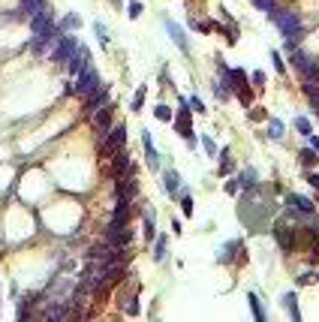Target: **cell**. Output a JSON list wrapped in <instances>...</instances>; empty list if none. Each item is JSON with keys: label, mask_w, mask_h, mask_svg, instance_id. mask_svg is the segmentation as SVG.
I'll list each match as a JSON object with an SVG mask.
<instances>
[{"label": "cell", "mask_w": 319, "mask_h": 322, "mask_svg": "<svg viewBox=\"0 0 319 322\" xmlns=\"http://www.w3.org/2000/svg\"><path fill=\"white\" fill-rule=\"evenodd\" d=\"M268 18L280 27V33L286 37V48H295V43L301 40V15L289 12V9H271Z\"/></svg>", "instance_id": "1"}, {"label": "cell", "mask_w": 319, "mask_h": 322, "mask_svg": "<svg viewBox=\"0 0 319 322\" xmlns=\"http://www.w3.org/2000/svg\"><path fill=\"white\" fill-rule=\"evenodd\" d=\"M100 85H103V82H100V73H97L94 66H85L82 73L75 76V82L66 88V93H72V96H82V99H85V96H88L91 91H97Z\"/></svg>", "instance_id": "2"}, {"label": "cell", "mask_w": 319, "mask_h": 322, "mask_svg": "<svg viewBox=\"0 0 319 322\" xmlns=\"http://www.w3.org/2000/svg\"><path fill=\"white\" fill-rule=\"evenodd\" d=\"M124 141H127V127H124V124H114V127L103 136V141H100V157H103V160L111 157L117 148H124Z\"/></svg>", "instance_id": "3"}, {"label": "cell", "mask_w": 319, "mask_h": 322, "mask_svg": "<svg viewBox=\"0 0 319 322\" xmlns=\"http://www.w3.org/2000/svg\"><path fill=\"white\" fill-rule=\"evenodd\" d=\"M292 66L304 76V82H319V60H316V57H310V54L292 48Z\"/></svg>", "instance_id": "4"}, {"label": "cell", "mask_w": 319, "mask_h": 322, "mask_svg": "<svg viewBox=\"0 0 319 322\" xmlns=\"http://www.w3.org/2000/svg\"><path fill=\"white\" fill-rule=\"evenodd\" d=\"M75 48H78V40H75V37H66V33H60L57 43L49 48V60H54V63H66L69 54H72Z\"/></svg>", "instance_id": "5"}, {"label": "cell", "mask_w": 319, "mask_h": 322, "mask_svg": "<svg viewBox=\"0 0 319 322\" xmlns=\"http://www.w3.org/2000/svg\"><path fill=\"white\" fill-rule=\"evenodd\" d=\"M190 102L187 99H181V112H178V118H175V130L187 138V145L190 148H196V136H193V127H190Z\"/></svg>", "instance_id": "6"}, {"label": "cell", "mask_w": 319, "mask_h": 322, "mask_svg": "<svg viewBox=\"0 0 319 322\" xmlns=\"http://www.w3.org/2000/svg\"><path fill=\"white\" fill-rule=\"evenodd\" d=\"M114 193H117V199H130V202H133V199L139 196V181H136V172L114 178Z\"/></svg>", "instance_id": "7"}, {"label": "cell", "mask_w": 319, "mask_h": 322, "mask_svg": "<svg viewBox=\"0 0 319 322\" xmlns=\"http://www.w3.org/2000/svg\"><path fill=\"white\" fill-rule=\"evenodd\" d=\"M106 241L114 244V247H130V244H133V229H130V223H127V226L108 223V226H106Z\"/></svg>", "instance_id": "8"}, {"label": "cell", "mask_w": 319, "mask_h": 322, "mask_svg": "<svg viewBox=\"0 0 319 322\" xmlns=\"http://www.w3.org/2000/svg\"><path fill=\"white\" fill-rule=\"evenodd\" d=\"M91 118H94V130H97V136L103 138V136L114 127V124H111V121H114V105H111V102H106L103 109H97Z\"/></svg>", "instance_id": "9"}, {"label": "cell", "mask_w": 319, "mask_h": 322, "mask_svg": "<svg viewBox=\"0 0 319 322\" xmlns=\"http://www.w3.org/2000/svg\"><path fill=\"white\" fill-rule=\"evenodd\" d=\"M130 172H136L130 154H127L124 148H117V151L111 154V169H108V175H111V178H121V175H130Z\"/></svg>", "instance_id": "10"}, {"label": "cell", "mask_w": 319, "mask_h": 322, "mask_svg": "<svg viewBox=\"0 0 319 322\" xmlns=\"http://www.w3.org/2000/svg\"><path fill=\"white\" fill-rule=\"evenodd\" d=\"M85 66H91V51L85 48V46H78L72 54H69V60H66V69H69V76L75 79L78 73H82Z\"/></svg>", "instance_id": "11"}, {"label": "cell", "mask_w": 319, "mask_h": 322, "mask_svg": "<svg viewBox=\"0 0 319 322\" xmlns=\"http://www.w3.org/2000/svg\"><path fill=\"white\" fill-rule=\"evenodd\" d=\"M106 102H108V88H106V85H100L97 91H91V93L85 96V105H82V112H85V115H94L97 109H103Z\"/></svg>", "instance_id": "12"}, {"label": "cell", "mask_w": 319, "mask_h": 322, "mask_svg": "<svg viewBox=\"0 0 319 322\" xmlns=\"http://www.w3.org/2000/svg\"><path fill=\"white\" fill-rule=\"evenodd\" d=\"M274 238H277V244H280L286 253L295 247V232H292V226H283V223H277L274 226Z\"/></svg>", "instance_id": "13"}, {"label": "cell", "mask_w": 319, "mask_h": 322, "mask_svg": "<svg viewBox=\"0 0 319 322\" xmlns=\"http://www.w3.org/2000/svg\"><path fill=\"white\" fill-rule=\"evenodd\" d=\"M286 205H289L292 211H298V214H313V202H310V199H304V196L289 193V196H286Z\"/></svg>", "instance_id": "14"}, {"label": "cell", "mask_w": 319, "mask_h": 322, "mask_svg": "<svg viewBox=\"0 0 319 322\" xmlns=\"http://www.w3.org/2000/svg\"><path fill=\"white\" fill-rule=\"evenodd\" d=\"M21 9H24L27 18H30V15H39V12H52L46 0H21Z\"/></svg>", "instance_id": "15"}, {"label": "cell", "mask_w": 319, "mask_h": 322, "mask_svg": "<svg viewBox=\"0 0 319 322\" xmlns=\"http://www.w3.org/2000/svg\"><path fill=\"white\" fill-rule=\"evenodd\" d=\"M166 30L172 33V40H175V46H178L181 51H190V43H187V37H184V30H181L175 21H166Z\"/></svg>", "instance_id": "16"}, {"label": "cell", "mask_w": 319, "mask_h": 322, "mask_svg": "<svg viewBox=\"0 0 319 322\" xmlns=\"http://www.w3.org/2000/svg\"><path fill=\"white\" fill-rule=\"evenodd\" d=\"M142 145H145V154H148V166H151V169H157V163H160V160H157V151H154V141H151V133H148V130L142 133Z\"/></svg>", "instance_id": "17"}, {"label": "cell", "mask_w": 319, "mask_h": 322, "mask_svg": "<svg viewBox=\"0 0 319 322\" xmlns=\"http://www.w3.org/2000/svg\"><path fill=\"white\" fill-rule=\"evenodd\" d=\"M163 181H166V190H169V196H178V172H166L163 175Z\"/></svg>", "instance_id": "18"}, {"label": "cell", "mask_w": 319, "mask_h": 322, "mask_svg": "<svg viewBox=\"0 0 319 322\" xmlns=\"http://www.w3.org/2000/svg\"><path fill=\"white\" fill-rule=\"evenodd\" d=\"M78 27H82V18H78V15H66V18L57 24L60 33H63V30H78Z\"/></svg>", "instance_id": "19"}, {"label": "cell", "mask_w": 319, "mask_h": 322, "mask_svg": "<svg viewBox=\"0 0 319 322\" xmlns=\"http://www.w3.org/2000/svg\"><path fill=\"white\" fill-rule=\"evenodd\" d=\"M304 93H307V99L319 109V82H307V85H304Z\"/></svg>", "instance_id": "20"}, {"label": "cell", "mask_w": 319, "mask_h": 322, "mask_svg": "<svg viewBox=\"0 0 319 322\" xmlns=\"http://www.w3.org/2000/svg\"><path fill=\"white\" fill-rule=\"evenodd\" d=\"M298 157H301V166H307V169H310V166H313V163L319 160V151H313V148H307V151H301Z\"/></svg>", "instance_id": "21"}, {"label": "cell", "mask_w": 319, "mask_h": 322, "mask_svg": "<svg viewBox=\"0 0 319 322\" xmlns=\"http://www.w3.org/2000/svg\"><path fill=\"white\" fill-rule=\"evenodd\" d=\"M283 304H286V310L292 313V319H301V313H298V304H295V295L289 292V295H283Z\"/></svg>", "instance_id": "22"}, {"label": "cell", "mask_w": 319, "mask_h": 322, "mask_svg": "<svg viewBox=\"0 0 319 322\" xmlns=\"http://www.w3.org/2000/svg\"><path fill=\"white\" fill-rule=\"evenodd\" d=\"M247 301H250V310H253V316H256V319H265V310H262V304H259V298H256L253 292L247 295Z\"/></svg>", "instance_id": "23"}, {"label": "cell", "mask_w": 319, "mask_h": 322, "mask_svg": "<svg viewBox=\"0 0 319 322\" xmlns=\"http://www.w3.org/2000/svg\"><path fill=\"white\" fill-rule=\"evenodd\" d=\"M145 96H148V91H145V88H139V91H136V96H133V112H142Z\"/></svg>", "instance_id": "24"}, {"label": "cell", "mask_w": 319, "mask_h": 322, "mask_svg": "<svg viewBox=\"0 0 319 322\" xmlns=\"http://www.w3.org/2000/svg\"><path fill=\"white\" fill-rule=\"evenodd\" d=\"M268 136H271V138H283V124H280V121H271V124H268Z\"/></svg>", "instance_id": "25"}, {"label": "cell", "mask_w": 319, "mask_h": 322, "mask_svg": "<svg viewBox=\"0 0 319 322\" xmlns=\"http://www.w3.org/2000/svg\"><path fill=\"white\" fill-rule=\"evenodd\" d=\"M295 130H298L301 136H313V133H310V121H307V118H295Z\"/></svg>", "instance_id": "26"}, {"label": "cell", "mask_w": 319, "mask_h": 322, "mask_svg": "<svg viewBox=\"0 0 319 322\" xmlns=\"http://www.w3.org/2000/svg\"><path fill=\"white\" fill-rule=\"evenodd\" d=\"M229 169H232V157H229V148H226V151L220 154V175H226Z\"/></svg>", "instance_id": "27"}, {"label": "cell", "mask_w": 319, "mask_h": 322, "mask_svg": "<svg viewBox=\"0 0 319 322\" xmlns=\"http://www.w3.org/2000/svg\"><path fill=\"white\" fill-rule=\"evenodd\" d=\"M157 262H163L166 259V238H157V253H154Z\"/></svg>", "instance_id": "28"}, {"label": "cell", "mask_w": 319, "mask_h": 322, "mask_svg": "<svg viewBox=\"0 0 319 322\" xmlns=\"http://www.w3.org/2000/svg\"><path fill=\"white\" fill-rule=\"evenodd\" d=\"M145 238H148V241L154 238V214H151V211L145 214Z\"/></svg>", "instance_id": "29"}, {"label": "cell", "mask_w": 319, "mask_h": 322, "mask_svg": "<svg viewBox=\"0 0 319 322\" xmlns=\"http://www.w3.org/2000/svg\"><path fill=\"white\" fill-rule=\"evenodd\" d=\"M238 181H241L244 187H253V184H256V172H253V169H247L241 178H238Z\"/></svg>", "instance_id": "30"}, {"label": "cell", "mask_w": 319, "mask_h": 322, "mask_svg": "<svg viewBox=\"0 0 319 322\" xmlns=\"http://www.w3.org/2000/svg\"><path fill=\"white\" fill-rule=\"evenodd\" d=\"M94 33L100 37V43H108V30H106V24H103V21H97V24H94Z\"/></svg>", "instance_id": "31"}, {"label": "cell", "mask_w": 319, "mask_h": 322, "mask_svg": "<svg viewBox=\"0 0 319 322\" xmlns=\"http://www.w3.org/2000/svg\"><path fill=\"white\" fill-rule=\"evenodd\" d=\"M160 121H172V109H169V105H157V112H154Z\"/></svg>", "instance_id": "32"}, {"label": "cell", "mask_w": 319, "mask_h": 322, "mask_svg": "<svg viewBox=\"0 0 319 322\" xmlns=\"http://www.w3.org/2000/svg\"><path fill=\"white\" fill-rule=\"evenodd\" d=\"M253 6L262 9V12H271L274 9V0H253Z\"/></svg>", "instance_id": "33"}, {"label": "cell", "mask_w": 319, "mask_h": 322, "mask_svg": "<svg viewBox=\"0 0 319 322\" xmlns=\"http://www.w3.org/2000/svg\"><path fill=\"white\" fill-rule=\"evenodd\" d=\"M271 60H274V69H277V73H283V69H286V63H283V57H280V54H277V51H271Z\"/></svg>", "instance_id": "34"}, {"label": "cell", "mask_w": 319, "mask_h": 322, "mask_svg": "<svg viewBox=\"0 0 319 322\" xmlns=\"http://www.w3.org/2000/svg\"><path fill=\"white\" fill-rule=\"evenodd\" d=\"M127 9H130V18H139V15H142V3H139V0H133Z\"/></svg>", "instance_id": "35"}, {"label": "cell", "mask_w": 319, "mask_h": 322, "mask_svg": "<svg viewBox=\"0 0 319 322\" xmlns=\"http://www.w3.org/2000/svg\"><path fill=\"white\" fill-rule=\"evenodd\" d=\"M190 109L202 115V112H205V105H202V99H199V96H193V99H190Z\"/></svg>", "instance_id": "36"}, {"label": "cell", "mask_w": 319, "mask_h": 322, "mask_svg": "<svg viewBox=\"0 0 319 322\" xmlns=\"http://www.w3.org/2000/svg\"><path fill=\"white\" fill-rule=\"evenodd\" d=\"M202 145H205V151H208V154H217V145H214V141H211L208 136L202 138Z\"/></svg>", "instance_id": "37"}, {"label": "cell", "mask_w": 319, "mask_h": 322, "mask_svg": "<svg viewBox=\"0 0 319 322\" xmlns=\"http://www.w3.org/2000/svg\"><path fill=\"white\" fill-rule=\"evenodd\" d=\"M181 205H184V214L190 217V214H193V199H190V196H184V202H181Z\"/></svg>", "instance_id": "38"}, {"label": "cell", "mask_w": 319, "mask_h": 322, "mask_svg": "<svg viewBox=\"0 0 319 322\" xmlns=\"http://www.w3.org/2000/svg\"><path fill=\"white\" fill-rule=\"evenodd\" d=\"M262 118H265L262 109H250V121H262Z\"/></svg>", "instance_id": "39"}, {"label": "cell", "mask_w": 319, "mask_h": 322, "mask_svg": "<svg viewBox=\"0 0 319 322\" xmlns=\"http://www.w3.org/2000/svg\"><path fill=\"white\" fill-rule=\"evenodd\" d=\"M313 280H319V277H316V274H301V277H298L301 286H304V283H313Z\"/></svg>", "instance_id": "40"}, {"label": "cell", "mask_w": 319, "mask_h": 322, "mask_svg": "<svg viewBox=\"0 0 319 322\" xmlns=\"http://www.w3.org/2000/svg\"><path fill=\"white\" fill-rule=\"evenodd\" d=\"M226 193H238V181H226Z\"/></svg>", "instance_id": "41"}, {"label": "cell", "mask_w": 319, "mask_h": 322, "mask_svg": "<svg viewBox=\"0 0 319 322\" xmlns=\"http://www.w3.org/2000/svg\"><path fill=\"white\" fill-rule=\"evenodd\" d=\"M253 82H256V88H262V82H265V76H262V73H253Z\"/></svg>", "instance_id": "42"}, {"label": "cell", "mask_w": 319, "mask_h": 322, "mask_svg": "<svg viewBox=\"0 0 319 322\" xmlns=\"http://www.w3.org/2000/svg\"><path fill=\"white\" fill-rule=\"evenodd\" d=\"M307 181H310V184H313V187H316V190H319V175H316V172H313V175H310V178H307Z\"/></svg>", "instance_id": "43"}, {"label": "cell", "mask_w": 319, "mask_h": 322, "mask_svg": "<svg viewBox=\"0 0 319 322\" xmlns=\"http://www.w3.org/2000/svg\"><path fill=\"white\" fill-rule=\"evenodd\" d=\"M310 145H313V151H319V138H310Z\"/></svg>", "instance_id": "44"}, {"label": "cell", "mask_w": 319, "mask_h": 322, "mask_svg": "<svg viewBox=\"0 0 319 322\" xmlns=\"http://www.w3.org/2000/svg\"><path fill=\"white\" fill-rule=\"evenodd\" d=\"M111 3H114V6H121V0H111Z\"/></svg>", "instance_id": "45"}]
</instances>
